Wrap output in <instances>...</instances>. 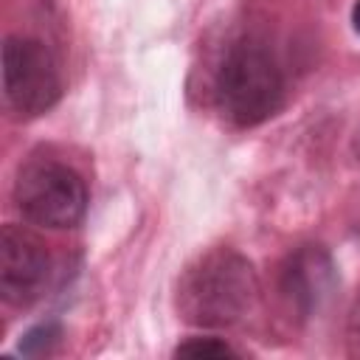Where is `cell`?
I'll use <instances>...</instances> for the list:
<instances>
[{"label":"cell","mask_w":360,"mask_h":360,"mask_svg":"<svg viewBox=\"0 0 360 360\" xmlns=\"http://www.w3.org/2000/svg\"><path fill=\"white\" fill-rule=\"evenodd\" d=\"M338 290V267L323 245H298L278 264V295L290 315H318Z\"/></svg>","instance_id":"8992f818"},{"label":"cell","mask_w":360,"mask_h":360,"mask_svg":"<svg viewBox=\"0 0 360 360\" xmlns=\"http://www.w3.org/2000/svg\"><path fill=\"white\" fill-rule=\"evenodd\" d=\"M352 152H354V158L360 160V129L354 132V141H352Z\"/></svg>","instance_id":"8fae6325"},{"label":"cell","mask_w":360,"mask_h":360,"mask_svg":"<svg viewBox=\"0 0 360 360\" xmlns=\"http://www.w3.org/2000/svg\"><path fill=\"white\" fill-rule=\"evenodd\" d=\"M51 278V253L45 242L22 225L0 231V298L8 307H31L42 298Z\"/></svg>","instance_id":"5b68a950"},{"label":"cell","mask_w":360,"mask_h":360,"mask_svg":"<svg viewBox=\"0 0 360 360\" xmlns=\"http://www.w3.org/2000/svg\"><path fill=\"white\" fill-rule=\"evenodd\" d=\"M284 73L259 39H239L228 48L217 82V110L233 127H259L284 107Z\"/></svg>","instance_id":"7a4b0ae2"},{"label":"cell","mask_w":360,"mask_h":360,"mask_svg":"<svg viewBox=\"0 0 360 360\" xmlns=\"http://www.w3.org/2000/svg\"><path fill=\"white\" fill-rule=\"evenodd\" d=\"M346 352L349 357L360 360V290L354 292V301L346 315Z\"/></svg>","instance_id":"9c48e42d"},{"label":"cell","mask_w":360,"mask_h":360,"mask_svg":"<svg viewBox=\"0 0 360 360\" xmlns=\"http://www.w3.org/2000/svg\"><path fill=\"white\" fill-rule=\"evenodd\" d=\"M236 349L219 338H188L174 349V357H228Z\"/></svg>","instance_id":"ba28073f"},{"label":"cell","mask_w":360,"mask_h":360,"mask_svg":"<svg viewBox=\"0 0 360 360\" xmlns=\"http://www.w3.org/2000/svg\"><path fill=\"white\" fill-rule=\"evenodd\" d=\"M62 338V326L56 321H42L37 326H31L20 343H17V352L20 354H28V357H42V354H51L53 346L59 343Z\"/></svg>","instance_id":"52a82bcc"},{"label":"cell","mask_w":360,"mask_h":360,"mask_svg":"<svg viewBox=\"0 0 360 360\" xmlns=\"http://www.w3.org/2000/svg\"><path fill=\"white\" fill-rule=\"evenodd\" d=\"M17 211L42 228H73L87 211V186L82 174L59 160H28L14 180Z\"/></svg>","instance_id":"3957f363"},{"label":"cell","mask_w":360,"mask_h":360,"mask_svg":"<svg viewBox=\"0 0 360 360\" xmlns=\"http://www.w3.org/2000/svg\"><path fill=\"white\" fill-rule=\"evenodd\" d=\"M352 25H354V31L360 34V0L352 6Z\"/></svg>","instance_id":"30bf717a"},{"label":"cell","mask_w":360,"mask_h":360,"mask_svg":"<svg viewBox=\"0 0 360 360\" xmlns=\"http://www.w3.org/2000/svg\"><path fill=\"white\" fill-rule=\"evenodd\" d=\"M3 93L14 112L42 115L62 96V76L45 42L11 34L3 42Z\"/></svg>","instance_id":"277c9868"},{"label":"cell","mask_w":360,"mask_h":360,"mask_svg":"<svg viewBox=\"0 0 360 360\" xmlns=\"http://www.w3.org/2000/svg\"><path fill=\"white\" fill-rule=\"evenodd\" d=\"M259 276L233 248L200 253L177 278V315L197 329H228L242 323L259 304Z\"/></svg>","instance_id":"6da1fadb"}]
</instances>
